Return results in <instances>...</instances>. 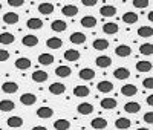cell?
I'll list each match as a JSON object with an SVG mask.
<instances>
[{
  "mask_svg": "<svg viewBox=\"0 0 153 130\" xmlns=\"http://www.w3.org/2000/svg\"><path fill=\"white\" fill-rule=\"evenodd\" d=\"M22 43H23V46L34 48V46H37V45H38V37H37V35H32V34L25 35V37L22 38Z\"/></svg>",
  "mask_w": 153,
  "mask_h": 130,
  "instance_id": "cell-1",
  "label": "cell"
},
{
  "mask_svg": "<svg viewBox=\"0 0 153 130\" xmlns=\"http://www.w3.org/2000/svg\"><path fill=\"white\" fill-rule=\"evenodd\" d=\"M80 25L83 26V28H87V29H92L95 28V25H97V19L94 16H86L80 20Z\"/></svg>",
  "mask_w": 153,
  "mask_h": 130,
  "instance_id": "cell-2",
  "label": "cell"
},
{
  "mask_svg": "<svg viewBox=\"0 0 153 130\" xmlns=\"http://www.w3.org/2000/svg\"><path fill=\"white\" fill-rule=\"evenodd\" d=\"M115 54H117L118 57H121V58H126V57H129L132 54V49L127 45H120V46H117V49H115Z\"/></svg>",
  "mask_w": 153,
  "mask_h": 130,
  "instance_id": "cell-3",
  "label": "cell"
},
{
  "mask_svg": "<svg viewBox=\"0 0 153 130\" xmlns=\"http://www.w3.org/2000/svg\"><path fill=\"white\" fill-rule=\"evenodd\" d=\"M16 68L20 69V71H26L31 68V60L28 57H20L16 60Z\"/></svg>",
  "mask_w": 153,
  "mask_h": 130,
  "instance_id": "cell-4",
  "label": "cell"
},
{
  "mask_svg": "<svg viewBox=\"0 0 153 130\" xmlns=\"http://www.w3.org/2000/svg\"><path fill=\"white\" fill-rule=\"evenodd\" d=\"M49 92L52 95H61L66 92V86L61 84V83H52L49 86Z\"/></svg>",
  "mask_w": 153,
  "mask_h": 130,
  "instance_id": "cell-5",
  "label": "cell"
},
{
  "mask_svg": "<svg viewBox=\"0 0 153 130\" xmlns=\"http://www.w3.org/2000/svg\"><path fill=\"white\" fill-rule=\"evenodd\" d=\"M95 63H97V66H98V68L106 69V68H109L110 64H112V58L107 57V55H100V57H97Z\"/></svg>",
  "mask_w": 153,
  "mask_h": 130,
  "instance_id": "cell-6",
  "label": "cell"
},
{
  "mask_svg": "<svg viewBox=\"0 0 153 130\" xmlns=\"http://www.w3.org/2000/svg\"><path fill=\"white\" fill-rule=\"evenodd\" d=\"M113 77L117 78V80H127V78L130 77V71L126 69V68H118L113 71Z\"/></svg>",
  "mask_w": 153,
  "mask_h": 130,
  "instance_id": "cell-7",
  "label": "cell"
},
{
  "mask_svg": "<svg viewBox=\"0 0 153 130\" xmlns=\"http://www.w3.org/2000/svg\"><path fill=\"white\" fill-rule=\"evenodd\" d=\"M46 46L49 49H60L63 46V40H61V38H58V37H51V38H48V40H46Z\"/></svg>",
  "mask_w": 153,
  "mask_h": 130,
  "instance_id": "cell-8",
  "label": "cell"
},
{
  "mask_svg": "<svg viewBox=\"0 0 153 130\" xmlns=\"http://www.w3.org/2000/svg\"><path fill=\"white\" fill-rule=\"evenodd\" d=\"M100 14L103 17H113L115 14H117V8L112 6V5H104V6H101Z\"/></svg>",
  "mask_w": 153,
  "mask_h": 130,
  "instance_id": "cell-9",
  "label": "cell"
},
{
  "mask_svg": "<svg viewBox=\"0 0 153 130\" xmlns=\"http://www.w3.org/2000/svg\"><path fill=\"white\" fill-rule=\"evenodd\" d=\"M35 101H37V97L34 95V94H23L22 97H20V103L22 104H25V106H32V104H35Z\"/></svg>",
  "mask_w": 153,
  "mask_h": 130,
  "instance_id": "cell-10",
  "label": "cell"
},
{
  "mask_svg": "<svg viewBox=\"0 0 153 130\" xmlns=\"http://www.w3.org/2000/svg\"><path fill=\"white\" fill-rule=\"evenodd\" d=\"M2 90H3L5 94H16L17 90H19V84L14 83V81H6V83H3Z\"/></svg>",
  "mask_w": 153,
  "mask_h": 130,
  "instance_id": "cell-11",
  "label": "cell"
},
{
  "mask_svg": "<svg viewBox=\"0 0 153 130\" xmlns=\"http://www.w3.org/2000/svg\"><path fill=\"white\" fill-rule=\"evenodd\" d=\"M124 110L127 113H138L141 110V106H139V103H136V101H130V103L124 104Z\"/></svg>",
  "mask_w": 153,
  "mask_h": 130,
  "instance_id": "cell-12",
  "label": "cell"
},
{
  "mask_svg": "<svg viewBox=\"0 0 153 130\" xmlns=\"http://www.w3.org/2000/svg\"><path fill=\"white\" fill-rule=\"evenodd\" d=\"M61 12L66 17H74V16L78 14V8H76L75 5H65V6L61 8Z\"/></svg>",
  "mask_w": 153,
  "mask_h": 130,
  "instance_id": "cell-13",
  "label": "cell"
},
{
  "mask_svg": "<svg viewBox=\"0 0 153 130\" xmlns=\"http://www.w3.org/2000/svg\"><path fill=\"white\" fill-rule=\"evenodd\" d=\"M69 40H71V43H74V45H83V43L86 42V35H84L83 32H72Z\"/></svg>",
  "mask_w": 153,
  "mask_h": 130,
  "instance_id": "cell-14",
  "label": "cell"
},
{
  "mask_svg": "<svg viewBox=\"0 0 153 130\" xmlns=\"http://www.w3.org/2000/svg\"><path fill=\"white\" fill-rule=\"evenodd\" d=\"M136 92H138V89L135 84H126L121 87V94L124 97H133V95H136Z\"/></svg>",
  "mask_w": 153,
  "mask_h": 130,
  "instance_id": "cell-15",
  "label": "cell"
},
{
  "mask_svg": "<svg viewBox=\"0 0 153 130\" xmlns=\"http://www.w3.org/2000/svg\"><path fill=\"white\" fill-rule=\"evenodd\" d=\"M54 115V110L51 109V107H40L37 110V116L38 118H42V120H48V118H51V116Z\"/></svg>",
  "mask_w": 153,
  "mask_h": 130,
  "instance_id": "cell-16",
  "label": "cell"
},
{
  "mask_svg": "<svg viewBox=\"0 0 153 130\" xmlns=\"http://www.w3.org/2000/svg\"><path fill=\"white\" fill-rule=\"evenodd\" d=\"M91 126H92V129H95V130H101V129H106V127H107V121H106L104 118H101V116H98V118H94V120L91 121Z\"/></svg>",
  "mask_w": 153,
  "mask_h": 130,
  "instance_id": "cell-17",
  "label": "cell"
},
{
  "mask_svg": "<svg viewBox=\"0 0 153 130\" xmlns=\"http://www.w3.org/2000/svg\"><path fill=\"white\" fill-rule=\"evenodd\" d=\"M97 89L100 90L101 94H109V92H112V90H113V84L110 81H100L97 84Z\"/></svg>",
  "mask_w": 153,
  "mask_h": 130,
  "instance_id": "cell-18",
  "label": "cell"
},
{
  "mask_svg": "<svg viewBox=\"0 0 153 130\" xmlns=\"http://www.w3.org/2000/svg\"><path fill=\"white\" fill-rule=\"evenodd\" d=\"M80 78H81V80H94V78H95V71L94 69H89V68H83L81 71H80Z\"/></svg>",
  "mask_w": 153,
  "mask_h": 130,
  "instance_id": "cell-19",
  "label": "cell"
},
{
  "mask_svg": "<svg viewBox=\"0 0 153 130\" xmlns=\"http://www.w3.org/2000/svg\"><path fill=\"white\" fill-rule=\"evenodd\" d=\"M74 95L76 98H84L89 95V87L87 86H75L74 87Z\"/></svg>",
  "mask_w": 153,
  "mask_h": 130,
  "instance_id": "cell-20",
  "label": "cell"
},
{
  "mask_svg": "<svg viewBox=\"0 0 153 130\" xmlns=\"http://www.w3.org/2000/svg\"><path fill=\"white\" fill-rule=\"evenodd\" d=\"M66 28H68V25L63 20H54L51 23V29L55 32H63V31H66Z\"/></svg>",
  "mask_w": 153,
  "mask_h": 130,
  "instance_id": "cell-21",
  "label": "cell"
},
{
  "mask_svg": "<svg viewBox=\"0 0 153 130\" xmlns=\"http://www.w3.org/2000/svg\"><path fill=\"white\" fill-rule=\"evenodd\" d=\"M92 46L97 51H106L109 48V42L106 40V38H97V40L92 43Z\"/></svg>",
  "mask_w": 153,
  "mask_h": 130,
  "instance_id": "cell-22",
  "label": "cell"
},
{
  "mask_svg": "<svg viewBox=\"0 0 153 130\" xmlns=\"http://www.w3.org/2000/svg\"><path fill=\"white\" fill-rule=\"evenodd\" d=\"M118 29H120L118 25H117V23H112V22H109V23H106V25L103 26V32H104V34H109V35L117 34Z\"/></svg>",
  "mask_w": 153,
  "mask_h": 130,
  "instance_id": "cell-23",
  "label": "cell"
},
{
  "mask_svg": "<svg viewBox=\"0 0 153 130\" xmlns=\"http://www.w3.org/2000/svg\"><path fill=\"white\" fill-rule=\"evenodd\" d=\"M76 110H78V113H81V115H89V113L94 112V106L89 104V103H81V104H78Z\"/></svg>",
  "mask_w": 153,
  "mask_h": 130,
  "instance_id": "cell-24",
  "label": "cell"
},
{
  "mask_svg": "<svg viewBox=\"0 0 153 130\" xmlns=\"http://www.w3.org/2000/svg\"><path fill=\"white\" fill-rule=\"evenodd\" d=\"M123 22L126 25H133V23L138 22V14H136V12H124Z\"/></svg>",
  "mask_w": 153,
  "mask_h": 130,
  "instance_id": "cell-25",
  "label": "cell"
},
{
  "mask_svg": "<svg viewBox=\"0 0 153 130\" xmlns=\"http://www.w3.org/2000/svg\"><path fill=\"white\" fill-rule=\"evenodd\" d=\"M80 58V52L76 49H68L65 52V60L66 61H76Z\"/></svg>",
  "mask_w": 153,
  "mask_h": 130,
  "instance_id": "cell-26",
  "label": "cell"
},
{
  "mask_svg": "<svg viewBox=\"0 0 153 130\" xmlns=\"http://www.w3.org/2000/svg\"><path fill=\"white\" fill-rule=\"evenodd\" d=\"M101 107L106 109V110H112L117 107V100L115 98H104L101 100Z\"/></svg>",
  "mask_w": 153,
  "mask_h": 130,
  "instance_id": "cell-27",
  "label": "cell"
},
{
  "mask_svg": "<svg viewBox=\"0 0 153 130\" xmlns=\"http://www.w3.org/2000/svg\"><path fill=\"white\" fill-rule=\"evenodd\" d=\"M3 22L6 25H16L19 22V14L17 12H6L3 16Z\"/></svg>",
  "mask_w": 153,
  "mask_h": 130,
  "instance_id": "cell-28",
  "label": "cell"
},
{
  "mask_svg": "<svg viewBox=\"0 0 153 130\" xmlns=\"http://www.w3.org/2000/svg\"><path fill=\"white\" fill-rule=\"evenodd\" d=\"M48 80V74L45 71H35L32 74V81L35 83H45Z\"/></svg>",
  "mask_w": 153,
  "mask_h": 130,
  "instance_id": "cell-29",
  "label": "cell"
},
{
  "mask_svg": "<svg viewBox=\"0 0 153 130\" xmlns=\"http://www.w3.org/2000/svg\"><path fill=\"white\" fill-rule=\"evenodd\" d=\"M152 68H153L152 63H150V61H146V60L136 63V71H138V72H150Z\"/></svg>",
  "mask_w": 153,
  "mask_h": 130,
  "instance_id": "cell-30",
  "label": "cell"
},
{
  "mask_svg": "<svg viewBox=\"0 0 153 130\" xmlns=\"http://www.w3.org/2000/svg\"><path fill=\"white\" fill-rule=\"evenodd\" d=\"M16 40V37L12 35L11 32H2L0 34V43L2 45H12Z\"/></svg>",
  "mask_w": 153,
  "mask_h": 130,
  "instance_id": "cell-31",
  "label": "cell"
},
{
  "mask_svg": "<svg viewBox=\"0 0 153 130\" xmlns=\"http://www.w3.org/2000/svg\"><path fill=\"white\" fill-rule=\"evenodd\" d=\"M130 126H132V121L127 120V118H118L117 121H115V127L120 129V130H126V129H129Z\"/></svg>",
  "mask_w": 153,
  "mask_h": 130,
  "instance_id": "cell-32",
  "label": "cell"
},
{
  "mask_svg": "<svg viewBox=\"0 0 153 130\" xmlns=\"http://www.w3.org/2000/svg\"><path fill=\"white\" fill-rule=\"evenodd\" d=\"M38 12H42L43 16H49L51 12H54V5L52 3H40L38 5Z\"/></svg>",
  "mask_w": 153,
  "mask_h": 130,
  "instance_id": "cell-33",
  "label": "cell"
},
{
  "mask_svg": "<svg viewBox=\"0 0 153 130\" xmlns=\"http://www.w3.org/2000/svg\"><path fill=\"white\" fill-rule=\"evenodd\" d=\"M38 63L45 64V66L52 64L54 63V55L52 54H40V55H38Z\"/></svg>",
  "mask_w": 153,
  "mask_h": 130,
  "instance_id": "cell-34",
  "label": "cell"
},
{
  "mask_svg": "<svg viewBox=\"0 0 153 130\" xmlns=\"http://www.w3.org/2000/svg\"><path fill=\"white\" fill-rule=\"evenodd\" d=\"M14 107H16V104L12 103L11 100L0 101V110H2V112H11V110H14Z\"/></svg>",
  "mask_w": 153,
  "mask_h": 130,
  "instance_id": "cell-35",
  "label": "cell"
},
{
  "mask_svg": "<svg viewBox=\"0 0 153 130\" xmlns=\"http://www.w3.org/2000/svg\"><path fill=\"white\" fill-rule=\"evenodd\" d=\"M138 35L143 37V38H149L153 35V28H150V26H141V28L138 29Z\"/></svg>",
  "mask_w": 153,
  "mask_h": 130,
  "instance_id": "cell-36",
  "label": "cell"
},
{
  "mask_svg": "<svg viewBox=\"0 0 153 130\" xmlns=\"http://www.w3.org/2000/svg\"><path fill=\"white\" fill-rule=\"evenodd\" d=\"M71 127V123L68 120H57L54 123V129L55 130H69Z\"/></svg>",
  "mask_w": 153,
  "mask_h": 130,
  "instance_id": "cell-37",
  "label": "cell"
},
{
  "mask_svg": "<svg viewBox=\"0 0 153 130\" xmlns=\"http://www.w3.org/2000/svg\"><path fill=\"white\" fill-rule=\"evenodd\" d=\"M26 26L29 29H42V26H43V22L40 19H29L26 22Z\"/></svg>",
  "mask_w": 153,
  "mask_h": 130,
  "instance_id": "cell-38",
  "label": "cell"
},
{
  "mask_svg": "<svg viewBox=\"0 0 153 130\" xmlns=\"http://www.w3.org/2000/svg\"><path fill=\"white\" fill-rule=\"evenodd\" d=\"M8 126L9 127H22L23 126V120L20 118V116H9V118L6 120Z\"/></svg>",
  "mask_w": 153,
  "mask_h": 130,
  "instance_id": "cell-39",
  "label": "cell"
},
{
  "mask_svg": "<svg viewBox=\"0 0 153 130\" xmlns=\"http://www.w3.org/2000/svg\"><path fill=\"white\" fill-rule=\"evenodd\" d=\"M71 68L69 66H58L57 69H55V75H58V77H61V78H66V77H69L71 75Z\"/></svg>",
  "mask_w": 153,
  "mask_h": 130,
  "instance_id": "cell-40",
  "label": "cell"
},
{
  "mask_svg": "<svg viewBox=\"0 0 153 130\" xmlns=\"http://www.w3.org/2000/svg\"><path fill=\"white\" fill-rule=\"evenodd\" d=\"M139 52L143 55H152L153 54V45L152 43H143L139 46Z\"/></svg>",
  "mask_w": 153,
  "mask_h": 130,
  "instance_id": "cell-41",
  "label": "cell"
},
{
  "mask_svg": "<svg viewBox=\"0 0 153 130\" xmlns=\"http://www.w3.org/2000/svg\"><path fill=\"white\" fill-rule=\"evenodd\" d=\"M133 6L135 8H147L149 6V0H133Z\"/></svg>",
  "mask_w": 153,
  "mask_h": 130,
  "instance_id": "cell-42",
  "label": "cell"
},
{
  "mask_svg": "<svg viewBox=\"0 0 153 130\" xmlns=\"http://www.w3.org/2000/svg\"><path fill=\"white\" fill-rule=\"evenodd\" d=\"M143 86H144L146 89H153V77L144 78V80H143Z\"/></svg>",
  "mask_w": 153,
  "mask_h": 130,
  "instance_id": "cell-43",
  "label": "cell"
},
{
  "mask_svg": "<svg viewBox=\"0 0 153 130\" xmlns=\"http://www.w3.org/2000/svg\"><path fill=\"white\" fill-rule=\"evenodd\" d=\"M144 123H147V124H153V112H147V113H144Z\"/></svg>",
  "mask_w": 153,
  "mask_h": 130,
  "instance_id": "cell-44",
  "label": "cell"
},
{
  "mask_svg": "<svg viewBox=\"0 0 153 130\" xmlns=\"http://www.w3.org/2000/svg\"><path fill=\"white\" fill-rule=\"evenodd\" d=\"M9 58V52L6 49H0V61H6Z\"/></svg>",
  "mask_w": 153,
  "mask_h": 130,
  "instance_id": "cell-45",
  "label": "cell"
},
{
  "mask_svg": "<svg viewBox=\"0 0 153 130\" xmlns=\"http://www.w3.org/2000/svg\"><path fill=\"white\" fill-rule=\"evenodd\" d=\"M8 5L9 6H23V0H8Z\"/></svg>",
  "mask_w": 153,
  "mask_h": 130,
  "instance_id": "cell-46",
  "label": "cell"
},
{
  "mask_svg": "<svg viewBox=\"0 0 153 130\" xmlns=\"http://www.w3.org/2000/svg\"><path fill=\"white\" fill-rule=\"evenodd\" d=\"M81 3L84 6H95L97 5V0H81Z\"/></svg>",
  "mask_w": 153,
  "mask_h": 130,
  "instance_id": "cell-47",
  "label": "cell"
},
{
  "mask_svg": "<svg viewBox=\"0 0 153 130\" xmlns=\"http://www.w3.org/2000/svg\"><path fill=\"white\" fill-rule=\"evenodd\" d=\"M147 104H149V106H152V107H153V95L147 97Z\"/></svg>",
  "mask_w": 153,
  "mask_h": 130,
  "instance_id": "cell-48",
  "label": "cell"
},
{
  "mask_svg": "<svg viewBox=\"0 0 153 130\" xmlns=\"http://www.w3.org/2000/svg\"><path fill=\"white\" fill-rule=\"evenodd\" d=\"M32 130H48L45 126H37V127H32Z\"/></svg>",
  "mask_w": 153,
  "mask_h": 130,
  "instance_id": "cell-49",
  "label": "cell"
},
{
  "mask_svg": "<svg viewBox=\"0 0 153 130\" xmlns=\"http://www.w3.org/2000/svg\"><path fill=\"white\" fill-rule=\"evenodd\" d=\"M147 19H149L150 22H153V11H150L149 14H147Z\"/></svg>",
  "mask_w": 153,
  "mask_h": 130,
  "instance_id": "cell-50",
  "label": "cell"
},
{
  "mask_svg": "<svg viewBox=\"0 0 153 130\" xmlns=\"http://www.w3.org/2000/svg\"><path fill=\"white\" fill-rule=\"evenodd\" d=\"M136 130H149V129H146V127H139V129H136Z\"/></svg>",
  "mask_w": 153,
  "mask_h": 130,
  "instance_id": "cell-51",
  "label": "cell"
},
{
  "mask_svg": "<svg viewBox=\"0 0 153 130\" xmlns=\"http://www.w3.org/2000/svg\"><path fill=\"white\" fill-rule=\"evenodd\" d=\"M0 9H2V3H0Z\"/></svg>",
  "mask_w": 153,
  "mask_h": 130,
  "instance_id": "cell-52",
  "label": "cell"
},
{
  "mask_svg": "<svg viewBox=\"0 0 153 130\" xmlns=\"http://www.w3.org/2000/svg\"><path fill=\"white\" fill-rule=\"evenodd\" d=\"M0 130H2V129H0Z\"/></svg>",
  "mask_w": 153,
  "mask_h": 130,
  "instance_id": "cell-53",
  "label": "cell"
}]
</instances>
